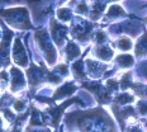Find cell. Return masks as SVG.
Here are the masks:
<instances>
[{
	"mask_svg": "<svg viewBox=\"0 0 147 132\" xmlns=\"http://www.w3.org/2000/svg\"><path fill=\"white\" fill-rule=\"evenodd\" d=\"M94 53H95L96 59L103 60V61H110L112 57L114 56V51H113L109 46H100V45H98L95 47Z\"/></svg>",
	"mask_w": 147,
	"mask_h": 132,
	"instance_id": "30bf717a",
	"label": "cell"
},
{
	"mask_svg": "<svg viewBox=\"0 0 147 132\" xmlns=\"http://www.w3.org/2000/svg\"><path fill=\"white\" fill-rule=\"evenodd\" d=\"M56 15H57V19L61 20V22H70L72 13L69 8H60V9H57Z\"/></svg>",
	"mask_w": 147,
	"mask_h": 132,
	"instance_id": "2e32d148",
	"label": "cell"
},
{
	"mask_svg": "<svg viewBox=\"0 0 147 132\" xmlns=\"http://www.w3.org/2000/svg\"><path fill=\"white\" fill-rule=\"evenodd\" d=\"M34 38H36V42L39 46V48H41V51L43 52L47 62L50 65H53L55 61H56L57 53H56V48H55L53 43H52V41L47 35V30H45V29L36 30Z\"/></svg>",
	"mask_w": 147,
	"mask_h": 132,
	"instance_id": "7a4b0ae2",
	"label": "cell"
},
{
	"mask_svg": "<svg viewBox=\"0 0 147 132\" xmlns=\"http://www.w3.org/2000/svg\"><path fill=\"white\" fill-rule=\"evenodd\" d=\"M134 52H136V56H138V57H142L147 55V32H145L137 39Z\"/></svg>",
	"mask_w": 147,
	"mask_h": 132,
	"instance_id": "7c38bea8",
	"label": "cell"
},
{
	"mask_svg": "<svg viewBox=\"0 0 147 132\" xmlns=\"http://www.w3.org/2000/svg\"><path fill=\"white\" fill-rule=\"evenodd\" d=\"M105 71V66L102 65L99 61L88 59L86 60V72L89 76L93 79H98L103 75V72Z\"/></svg>",
	"mask_w": 147,
	"mask_h": 132,
	"instance_id": "9c48e42d",
	"label": "cell"
},
{
	"mask_svg": "<svg viewBox=\"0 0 147 132\" xmlns=\"http://www.w3.org/2000/svg\"><path fill=\"white\" fill-rule=\"evenodd\" d=\"M80 55H81V50L75 42H69L65 46V56L67 61H72L78 59Z\"/></svg>",
	"mask_w": 147,
	"mask_h": 132,
	"instance_id": "8fae6325",
	"label": "cell"
},
{
	"mask_svg": "<svg viewBox=\"0 0 147 132\" xmlns=\"http://www.w3.org/2000/svg\"><path fill=\"white\" fill-rule=\"evenodd\" d=\"M125 12L123 10V8L121 7V5H118V4H114V5H110L109 9H108V12H107V14H105V19H114V18H117V17H125Z\"/></svg>",
	"mask_w": 147,
	"mask_h": 132,
	"instance_id": "4fadbf2b",
	"label": "cell"
},
{
	"mask_svg": "<svg viewBox=\"0 0 147 132\" xmlns=\"http://www.w3.org/2000/svg\"><path fill=\"white\" fill-rule=\"evenodd\" d=\"M117 46L119 50L128 51L132 48V41H131V38H128V37H122L119 41H117Z\"/></svg>",
	"mask_w": 147,
	"mask_h": 132,
	"instance_id": "ac0fdd59",
	"label": "cell"
},
{
	"mask_svg": "<svg viewBox=\"0 0 147 132\" xmlns=\"http://www.w3.org/2000/svg\"><path fill=\"white\" fill-rule=\"evenodd\" d=\"M114 102L117 103V104H127V103L134 102V98L131 95V94L124 93V94H121V95H118V97L114 99Z\"/></svg>",
	"mask_w": 147,
	"mask_h": 132,
	"instance_id": "d6986e66",
	"label": "cell"
},
{
	"mask_svg": "<svg viewBox=\"0 0 147 132\" xmlns=\"http://www.w3.org/2000/svg\"><path fill=\"white\" fill-rule=\"evenodd\" d=\"M0 15L4 18L11 28L17 29H29L32 28V23L29 19V13L27 8L15 7L9 9H0Z\"/></svg>",
	"mask_w": 147,
	"mask_h": 132,
	"instance_id": "6da1fadb",
	"label": "cell"
},
{
	"mask_svg": "<svg viewBox=\"0 0 147 132\" xmlns=\"http://www.w3.org/2000/svg\"><path fill=\"white\" fill-rule=\"evenodd\" d=\"M55 71H59L61 75H67L69 74V67L66 65H63V64H61V65H57L55 67Z\"/></svg>",
	"mask_w": 147,
	"mask_h": 132,
	"instance_id": "603a6c76",
	"label": "cell"
},
{
	"mask_svg": "<svg viewBox=\"0 0 147 132\" xmlns=\"http://www.w3.org/2000/svg\"><path fill=\"white\" fill-rule=\"evenodd\" d=\"M78 89L74 83H65L63 85H61L60 88L56 89V91L53 93V95L48 102L52 103V102H56V100H61V99H65V98L72 95L75 93V90Z\"/></svg>",
	"mask_w": 147,
	"mask_h": 132,
	"instance_id": "52a82bcc",
	"label": "cell"
},
{
	"mask_svg": "<svg viewBox=\"0 0 147 132\" xmlns=\"http://www.w3.org/2000/svg\"><path fill=\"white\" fill-rule=\"evenodd\" d=\"M67 33H69V29H67L66 26L57 23L56 20H53V19L51 20V37H52V41L59 46V47H61V46L63 45V42L66 41Z\"/></svg>",
	"mask_w": 147,
	"mask_h": 132,
	"instance_id": "5b68a950",
	"label": "cell"
},
{
	"mask_svg": "<svg viewBox=\"0 0 147 132\" xmlns=\"http://www.w3.org/2000/svg\"><path fill=\"white\" fill-rule=\"evenodd\" d=\"M3 122H4V119H3L1 117H0V131L3 130Z\"/></svg>",
	"mask_w": 147,
	"mask_h": 132,
	"instance_id": "d4e9b609",
	"label": "cell"
},
{
	"mask_svg": "<svg viewBox=\"0 0 147 132\" xmlns=\"http://www.w3.org/2000/svg\"><path fill=\"white\" fill-rule=\"evenodd\" d=\"M10 91L18 93L23 90L27 85V79L24 78V74L18 67H10Z\"/></svg>",
	"mask_w": 147,
	"mask_h": 132,
	"instance_id": "277c9868",
	"label": "cell"
},
{
	"mask_svg": "<svg viewBox=\"0 0 147 132\" xmlns=\"http://www.w3.org/2000/svg\"><path fill=\"white\" fill-rule=\"evenodd\" d=\"M13 33L10 30H7L3 36V39L0 41V65L8 66L10 60H9V47H10V39Z\"/></svg>",
	"mask_w": 147,
	"mask_h": 132,
	"instance_id": "8992f818",
	"label": "cell"
},
{
	"mask_svg": "<svg viewBox=\"0 0 147 132\" xmlns=\"http://www.w3.org/2000/svg\"><path fill=\"white\" fill-rule=\"evenodd\" d=\"M94 39H95V42H96V45H102L104 43V42L107 41V35L104 32H102V30H99V32H96L95 33V37H94Z\"/></svg>",
	"mask_w": 147,
	"mask_h": 132,
	"instance_id": "44dd1931",
	"label": "cell"
},
{
	"mask_svg": "<svg viewBox=\"0 0 147 132\" xmlns=\"http://www.w3.org/2000/svg\"><path fill=\"white\" fill-rule=\"evenodd\" d=\"M75 12L78 14H81V15H86L89 13V8H88V5H86V3H80V4H78L76 5V9H75Z\"/></svg>",
	"mask_w": 147,
	"mask_h": 132,
	"instance_id": "ffe728a7",
	"label": "cell"
},
{
	"mask_svg": "<svg viewBox=\"0 0 147 132\" xmlns=\"http://www.w3.org/2000/svg\"><path fill=\"white\" fill-rule=\"evenodd\" d=\"M11 59L15 62V65L19 67H27L28 65V56H27V51L22 43V39L19 37L14 39V45L11 47Z\"/></svg>",
	"mask_w": 147,
	"mask_h": 132,
	"instance_id": "3957f363",
	"label": "cell"
},
{
	"mask_svg": "<svg viewBox=\"0 0 147 132\" xmlns=\"http://www.w3.org/2000/svg\"><path fill=\"white\" fill-rule=\"evenodd\" d=\"M0 66H1V65H0Z\"/></svg>",
	"mask_w": 147,
	"mask_h": 132,
	"instance_id": "83f0119b",
	"label": "cell"
},
{
	"mask_svg": "<svg viewBox=\"0 0 147 132\" xmlns=\"http://www.w3.org/2000/svg\"><path fill=\"white\" fill-rule=\"evenodd\" d=\"M13 108L15 112H23V109L26 108V100H15Z\"/></svg>",
	"mask_w": 147,
	"mask_h": 132,
	"instance_id": "7402d4cb",
	"label": "cell"
},
{
	"mask_svg": "<svg viewBox=\"0 0 147 132\" xmlns=\"http://www.w3.org/2000/svg\"><path fill=\"white\" fill-rule=\"evenodd\" d=\"M0 39H1V30H0Z\"/></svg>",
	"mask_w": 147,
	"mask_h": 132,
	"instance_id": "484cf974",
	"label": "cell"
},
{
	"mask_svg": "<svg viewBox=\"0 0 147 132\" xmlns=\"http://www.w3.org/2000/svg\"><path fill=\"white\" fill-rule=\"evenodd\" d=\"M145 22H146V23H147V18H146V19H145Z\"/></svg>",
	"mask_w": 147,
	"mask_h": 132,
	"instance_id": "4316f807",
	"label": "cell"
},
{
	"mask_svg": "<svg viewBox=\"0 0 147 132\" xmlns=\"http://www.w3.org/2000/svg\"><path fill=\"white\" fill-rule=\"evenodd\" d=\"M115 62H117V65L119 67H122V69H128V67H132L134 65L133 57L131 56V55H128V53L119 55V56H117Z\"/></svg>",
	"mask_w": 147,
	"mask_h": 132,
	"instance_id": "5bb4252c",
	"label": "cell"
},
{
	"mask_svg": "<svg viewBox=\"0 0 147 132\" xmlns=\"http://www.w3.org/2000/svg\"><path fill=\"white\" fill-rule=\"evenodd\" d=\"M138 112L141 114H147V103L146 102H140L138 103Z\"/></svg>",
	"mask_w": 147,
	"mask_h": 132,
	"instance_id": "cb8c5ba5",
	"label": "cell"
},
{
	"mask_svg": "<svg viewBox=\"0 0 147 132\" xmlns=\"http://www.w3.org/2000/svg\"><path fill=\"white\" fill-rule=\"evenodd\" d=\"M74 102H80L79 99H70L65 102L63 104H61L60 107H50V108L46 109V113H50L51 114V121H52V125H53V127H57V125H59L60 119H61V114H62V112L65 110V107L70 106L71 103Z\"/></svg>",
	"mask_w": 147,
	"mask_h": 132,
	"instance_id": "ba28073f",
	"label": "cell"
},
{
	"mask_svg": "<svg viewBox=\"0 0 147 132\" xmlns=\"http://www.w3.org/2000/svg\"><path fill=\"white\" fill-rule=\"evenodd\" d=\"M9 81H10V79H9L8 71L7 70H0V90L1 91L7 90Z\"/></svg>",
	"mask_w": 147,
	"mask_h": 132,
	"instance_id": "e0dca14e",
	"label": "cell"
},
{
	"mask_svg": "<svg viewBox=\"0 0 147 132\" xmlns=\"http://www.w3.org/2000/svg\"><path fill=\"white\" fill-rule=\"evenodd\" d=\"M72 74L75 76V79H79V80H84L85 78V71H84V66H82V60L76 61L72 65Z\"/></svg>",
	"mask_w": 147,
	"mask_h": 132,
	"instance_id": "9a60e30c",
	"label": "cell"
}]
</instances>
